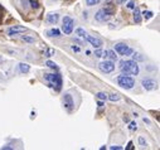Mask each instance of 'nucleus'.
Segmentation results:
<instances>
[{
	"mask_svg": "<svg viewBox=\"0 0 160 150\" xmlns=\"http://www.w3.org/2000/svg\"><path fill=\"white\" fill-rule=\"evenodd\" d=\"M120 68H121V71L124 75H127V76H136L139 73V66L138 63L131 59V61H121L120 63Z\"/></svg>",
	"mask_w": 160,
	"mask_h": 150,
	"instance_id": "nucleus-1",
	"label": "nucleus"
},
{
	"mask_svg": "<svg viewBox=\"0 0 160 150\" xmlns=\"http://www.w3.org/2000/svg\"><path fill=\"white\" fill-rule=\"evenodd\" d=\"M117 83L120 87H122L125 90H131L135 86V79L132 77H129L127 75H121L117 77Z\"/></svg>",
	"mask_w": 160,
	"mask_h": 150,
	"instance_id": "nucleus-2",
	"label": "nucleus"
},
{
	"mask_svg": "<svg viewBox=\"0 0 160 150\" xmlns=\"http://www.w3.org/2000/svg\"><path fill=\"white\" fill-rule=\"evenodd\" d=\"M44 78L49 82V87H54L57 90H61L62 87V78L59 75H46Z\"/></svg>",
	"mask_w": 160,
	"mask_h": 150,
	"instance_id": "nucleus-3",
	"label": "nucleus"
},
{
	"mask_svg": "<svg viewBox=\"0 0 160 150\" xmlns=\"http://www.w3.org/2000/svg\"><path fill=\"white\" fill-rule=\"evenodd\" d=\"M112 15V11L109 10V9H100L97 13H96V15H95V19L97 22H106V20H109Z\"/></svg>",
	"mask_w": 160,
	"mask_h": 150,
	"instance_id": "nucleus-4",
	"label": "nucleus"
},
{
	"mask_svg": "<svg viewBox=\"0 0 160 150\" xmlns=\"http://www.w3.org/2000/svg\"><path fill=\"white\" fill-rule=\"evenodd\" d=\"M73 25H74V22L72 20V18L64 17L63 18V25H62V30L64 32V34H71L72 30H73Z\"/></svg>",
	"mask_w": 160,
	"mask_h": 150,
	"instance_id": "nucleus-5",
	"label": "nucleus"
},
{
	"mask_svg": "<svg viewBox=\"0 0 160 150\" xmlns=\"http://www.w3.org/2000/svg\"><path fill=\"white\" fill-rule=\"evenodd\" d=\"M115 51H116L118 54H121V56H130V54L134 52L131 48H129V46L125 44V43H117V44L115 46Z\"/></svg>",
	"mask_w": 160,
	"mask_h": 150,
	"instance_id": "nucleus-6",
	"label": "nucleus"
},
{
	"mask_svg": "<svg viewBox=\"0 0 160 150\" xmlns=\"http://www.w3.org/2000/svg\"><path fill=\"white\" fill-rule=\"evenodd\" d=\"M98 67H100V70H101L103 73H111V72L115 71V64H114V62H111V61H103V62L100 63Z\"/></svg>",
	"mask_w": 160,
	"mask_h": 150,
	"instance_id": "nucleus-7",
	"label": "nucleus"
},
{
	"mask_svg": "<svg viewBox=\"0 0 160 150\" xmlns=\"http://www.w3.org/2000/svg\"><path fill=\"white\" fill-rule=\"evenodd\" d=\"M141 86L145 88V90H148V91H151V90H155L158 87V82L155 79L153 78H144L141 81Z\"/></svg>",
	"mask_w": 160,
	"mask_h": 150,
	"instance_id": "nucleus-8",
	"label": "nucleus"
},
{
	"mask_svg": "<svg viewBox=\"0 0 160 150\" xmlns=\"http://www.w3.org/2000/svg\"><path fill=\"white\" fill-rule=\"evenodd\" d=\"M63 106L67 108L68 111H72V108L74 106V102H73V99L70 93H64V96H63Z\"/></svg>",
	"mask_w": 160,
	"mask_h": 150,
	"instance_id": "nucleus-9",
	"label": "nucleus"
},
{
	"mask_svg": "<svg viewBox=\"0 0 160 150\" xmlns=\"http://www.w3.org/2000/svg\"><path fill=\"white\" fill-rule=\"evenodd\" d=\"M83 38L87 40L88 43H91V46L96 47V48H100V47L102 46V40L98 39V38H96V37H93V35H88V34H86Z\"/></svg>",
	"mask_w": 160,
	"mask_h": 150,
	"instance_id": "nucleus-10",
	"label": "nucleus"
},
{
	"mask_svg": "<svg viewBox=\"0 0 160 150\" xmlns=\"http://www.w3.org/2000/svg\"><path fill=\"white\" fill-rule=\"evenodd\" d=\"M26 30L25 26H20V25H13L8 29L9 35H18V33H24Z\"/></svg>",
	"mask_w": 160,
	"mask_h": 150,
	"instance_id": "nucleus-11",
	"label": "nucleus"
},
{
	"mask_svg": "<svg viewBox=\"0 0 160 150\" xmlns=\"http://www.w3.org/2000/svg\"><path fill=\"white\" fill-rule=\"evenodd\" d=\"M47 20H48V23H50V24H56V23L59 20V15H58V14H48V15H47Z\"/></svg>",
	"mask_w": 160,
	"mask_h": 150,
	"instance_id": "nucleus-12",
	"label": "nucleus"
},
{
	"mask_svg": "<svg viewBox=\"0 0 160 150\" xmlns=\"http://www.w3.org/2000/svg\"><path fill=\"white\" fill-rule=\"evenodd\" d=\"M134 22L138 24L141 22V11L139 8H134Z\"/></svg>",
	"mask_w": 160,
	"mask_h": 150,
	"instance_id": "nucleus-13",
	"label": "nucleus"
},
{
	"mask_svg": "<svg viewBox=\"0 0 160 150\" xmlns=\"http://www.w3.org/2000/svg\"><path fill=\"white\" fill-rule=\"evenodd\" d=\"M29 70H30V66H29L28 63H20V64H19V71H20L22 73H28Z\"/></svg>",
	"mask_w": 160,
	"mask_h": 150,
	"instance_id": "nucleus-14",
	"label": "nucleus"
},
{
	"mask_svg": "<svg viewBox=\"0 0 160 150\" xmlns=\"http://www.w3.org/2000/svg\"><path fill=\"white\" fill-rule=\"evenodd\" d=\"M131 54H132V59H134L135 62H144V57L141 56L140 53H134V52H132Z\"/></svg>",
	"mask_w": 160,
	"mask_h": 150,
	"instance_id": "nucleus-15",
	"label": "nucleus"
},
{
	"mask_svg": "<svg viewBox=\"0 0 160 150\" xmlns=\"http://www.w3.org/2000/svg\"><path fill=\"white\" fill-rule=\"evenodd\" d=\"M47 34H48L49 37H59V35H61V32H59L58 29H56V28H54V29H50V30H48V32H47Z\"/></svg>",
	"mask_w": 160,
	"mask_h": 150,
	"instance_id": "nucleus-16",
	"label": "nucleus"
},
{
	"mask_svg": "<svg viewBox=\"0 0 160 150\" xmlns=\"http://www.w3.org/2000/svg\"><path fill=\"white\" fill-rule=\"evenodd\" d=\"M22 40H24V42H26V43H34V38L33 37H29V35H23L22 37Z\"/></svg>",
	"mask_w": 160,
	"mask_h": 150,
	"instance_id": "nucleus-17",
	"label": "nucleus"
},
{
	"mask_svg": "<svg viewBox=\"0 0 160 150\" xmlns=\"http://www.w3.org/2000/svg\"><path fill=\"white\" fill-rule=\"evenodd\" d=\"M107 57L111 59V61H116L117 59V56L114 51H107Z\"/></svg>",
	"mask_w": 160,
	"mask_h": 150,
	"instance_id": "nucleus-18",
	"label": "nucleus"
},
{
	"mask_svg": "<svg viewBox=\"0 0 160 150\" xmlns=\"http://www.w3.org/2000/svg\"><path fill=\"white\" fill-rule=\"evenodd\" d=\"M98 3H101V0H86V4L88 6H93V5H97Z\"/></svg>",
	"mask_w": 160,
	"mask_h": 150,
	"instance_id": "nucleus-19",
	"label": "nucleus"
},
{
	"mask_svg": "<svg viewBox=\"0 0 160 150\" xmlns=\"http://www.w3.org/2000/svg\"><path fill=\"white\" fill-rule=\"evenodd\" d=\"M96 96H97V99H98V100H102V101L107 100V95L103 93V92H98V93L96 95Z\"/></svg>",
	"mask_w": 160,
	"mask_h": 150,
	"instance_id": "nucleus-20",
	"label": "nucleus"
},
{
	"mask_svg": "<svg viewBox=\"0 0 160 150\" xmlns=\"http://www.w3.org/2000/svg\"><path fill=\"white\" fill-rule=\"evenodd\" d=\"M107 99H109L110 101H118V100H120V96H118L117 93H112V95H110Z\"/></svg>",
	"mask_w": 160,
	"mask_h": 150,
	"instance_id": "nucleus-21",
	"label": "nucleus"
},
{
	"mask_svg": "<svg viewBox=\"0 0 160 150\" xmlns=\"http://www.w3.org/2000/svg\"><path fill=\"white\" fill-rule=\"evenodd\" d=\"M49 68H52V70H57V64L54 63V62H52V61H47V63H46Z\"/></svg>",
	"mask_w": 160,
	"mask_h": 150,
	"instance_id": "nucleus-22",
	"label": "nucleus"
},
{
	"mask_svg": "<svg viewBox=\"0 0 160 150\" xmlns=\"http://www.w3.org/2000/svg\"><path fill=\"white\" fill-rule=\"evenodd\" d=\"M76 33H77V35H79V37H85V35L87 34V33H86V32H85L82 28H78V29L76 30Z\"/></svg>",
	"mask_w": 160,
	"mask_h": 150,
	"instance_id": "nucleus-23",
	"label": "nucleus"
},
{
	"mask_svg": "<svg viewBox=\"0 0 160 150\" xmlns=\"http://www.w3.org/2000/svg\"><path fill=\"white\" fill-rule=\"evenodd\" d=\"M142 15L145 17V19H150V18L153 17V13H151V11H144Z\"/></svg>",
	"mask_w": 160,
	"mask_h": 150,
	"instance_id": "nucleus-24",
	"label": "nucleus"
},
{
	"mask_svg": "<svg viewBox=\"0 0 160 150\" xmlns=\"http://www.w3.org/2000/svg\"><path fill=\"white\" fill-rule=\"evenodd\" d=\"M139 144L141 146H146V140L142 138V136H139Z\"/></svg>",
	"mask_w": 160,
	"mask_h": 150,
	"instance_id": "nucleus-25",
	"label": "nucleus"
},
{
	"mask_svg": "<svg viewBox=\"0 0 160 150\" xmlns=\"http://www.w3.org/2000/svg\"><path fill=\"white\" fill-rule=\"evenodd\" d=\"M127 8L129 9H134L135 8V2H134V0H130V2L127 3Z\"/></svg>",
	"mask_w": 160,
	"mask_h": 150,
	"instance_id": "nucleus-26",
	"label": "nucleus"
},
{
	"mask_svg": "<svg viewBox=\"0 0 160 150\" xmlns=\"http://www.w3.org/2000/svg\"><path fill=\"white\" fill-rule=\"evenodd\" d=\"M130 130H136L138 129V125H136V122H130V126H129Z\"/></svg>",
	"mask_w": 160,
	"mask_h": 150,
	"instance_id": "nucleus-27",
	"label": "nucleus"
},
{
	"mask_svg": "<svg viewBox=\"0 0 160 150\" xmlns=\"http://www.w3.org/2000/svg\"><path fill=\"white\" fill-rule=\"evenodd\" d=\"M30 5H32L33 9H38L39 8V4L37 2H34V0H30Z\"/></svg>",
	"mask_w": 160,
	"mask_h": 150,
	"instance_id": "nucleus-28",
	"label": "nucleus"
},
{
	"mask_svg": "<svg viewBox=\"0 0 160 150\" xmlns=\"http://www.w3.org/2000/svg\"><path fill=\"white\" fill-rule=\"evenodd\" d=\"M95 56H96V57H98V58H100V57H102V51H101V49H97V51L95 52Z\"/></svg>",
	"mask_w": 160,
	"mask_h": 150,
	"instance_id": "nucleus-29",
	"label": "nucleus"
},
{
	"mask_svg": "<svg viewBox=\"0 0 160 150\" xmlns=\"http://www.w3.org/2000/svg\"><path fill=\"white\" fill-rule=\"evenodd\" d=\"M110 149H112V150H115V149H116V150H121L122 148H121V146H117V145H116V146H111Z\"/></svg>",
	"mask_w": 160,
	"mask_h": 150,
	"instance_id": "nucleus-30",
	"label": "nucleus"
},
{
	"mask_svg": "<svg viewBox=\"0 0 160 150\" xmlns=\"http://www.w3.org/2000/svg\"><path fill=\"white\" fill-rule=\"evenodd\" d=\"M72 51H74V52H79V48H78L77 46H72Z\"/></svg>",
	"mask_w": 160,
	"mask_h": 150,
	"instance_id": "nucleus-31",
	"label": "nucleus"
},
{
	"mask_svg": "<svg viewBox=\"0 0 160 150\" xmlns=\"http://www.w3.org/2000/svg\"><path fill=\"white\" fill-rule=\"evenodd\" d=\"M2 149H3V150H9V149H13V146H9V145H5V146H3Z\"/></svg>",
	"mask_w": 160,
	"mask_h": 150,
	"instance_id": "nucleus-32",
	"label": "nucleus"
},
{
	"mask_svg": "<svg viewBox=\"0 0 160 150\" xmlns=\"http://www.w3.org/2000/svg\"><path fill=\"white\" fill-rule=\"evenodd\" d=\"M52 54H54V51H53V49H49V51H48V57H50Z\"/></svg>",
	"mask_w": 160,
	"mask_h": 150,
	"instance_id": "nucleus-33",
	"label": "nucleus"
},
{
	"mask_svg": "<svg viewBox=\"0 0 160 150\" xmlns=\"http://www.w3.org/2000/svg\"><path fill=\"white\" fill-rule=\"evenodd\" d=\"M126 149H127V150H130V149H132V143H131V141H130V143L127 144V148H126Z\"/></svg>",
	"mask_w": 160,
	"mask_h": 150,
	"instance_id": "nucleus-34",
	"label": "nucleus"
},
{
	"mask_svg": "<svg viewBox=\"0 0 160 150\" xmlns=\"http://www.w3.org/2000/svg\"><path fill=\"white\" fill-rule=\"evenodd\" d=\"M125 2H127V0H117V3H118V4H124Z\"/></svg>",
	"mask_w": 160,
	"mask_h": 150,
	"instance_id": "nucleus-35",
	"label": "nucleus"
},
{
	"mask_svg": "<svg viewBox=\"0 0 160 150\" xmlns=\"http://www.w3.org/2000/svg\"><path fill=\"white\" fill-rule=\"evenodd\" d=\"M97 105H98L100 107H102V106H103V102H101V101H98V103H97Z\"/></svg>",
	"mask_w": 160,
	"mask_h": 150,
	"instance_id": "nucleus-36",
	"label": "nucleus"
}]
</instances>
